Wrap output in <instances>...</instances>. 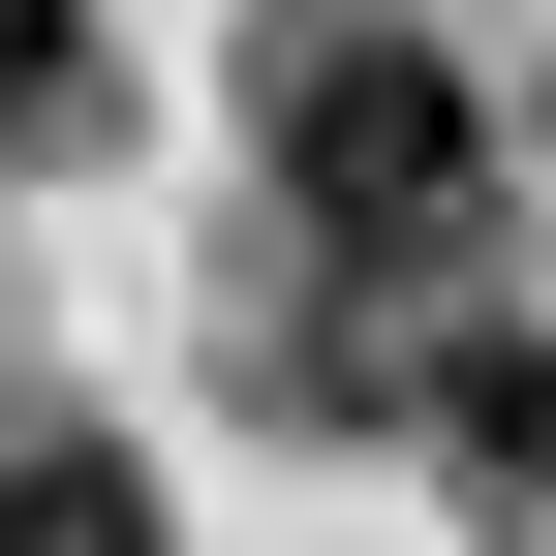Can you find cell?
Masks as SVG:
<instances>
[{
    "label": "cell",
    "mask_w": 556,
    "mask_h": 556,
    "mask_svg": "<svg viewBox=\"0 0 556 556\" xmlns=\"http://www.w3.org/2000/svg\"><path fill=\"white\" fill-rule=\"evenodd\" d=\"M0 124H93V31L62 0H0Z\"/></svg>",
    "instance_id": "277c9868"
},
{
    "label": "cell",
    "mask_w": 556,
    "mask_h": 556,
    "mask_svg": "<svg viewBox=\"0 0 556 556\" xmlns=\"http://www.w3.org/2000/svg\"><path fill=\"white\" fill-rule=\"evenodd\" d=\"M278 186H309V248H464V186H495V93H464L433 31H309L278 62Z\"/></svg>",
    "instance_id": "6da1fadb"
},
{
    "label": "cell",
    "mask_w": 556,
    "mask_h": 556,
    "mask_svg": "<svg viewBox=\"0 0 556 556\" xmlns=\"http://www.w3.org/2000/svg\"><path fill=\"white\" fill-rule=\"evenodd\" d=\"M0 556H155V495H124V464H62V433H0Z\"/></svg>",
    "instance_id": "7a4b0ae2"
},
{
    "label": "cell",
    "mask_w": 556,
    "mask_h": 556,
    "mask_svg": "<svg viewBox=\"0 0 556 556\" xmlns=\"http://www.w3.org/2000/svg\"><path fill=\"white\" fill-rule=\"evenodd\" d=\"M433 433H464V464H556V340H464V371H433Z\"/></svg>",
    "instance_id": "3957f363"
}]
</instances>
